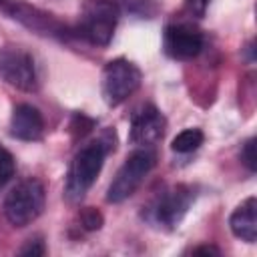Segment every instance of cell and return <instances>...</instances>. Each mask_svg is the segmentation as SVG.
Listing matches in <instances>:
<instances>
[{
	"mask_svg": "<svg viewBox=\"0 0 257 257\" xmlns=\"http://www.w3.org/2000/svg\"><path fill=\"white\" fill-rule=\"evenodd\" d=\"M108 135L110 133L86 143L72 157L66 173V183H64V197L68 203H80L84 199V195L96 181L106 155L114 151V139L110 141Z\"/></svg>",
	"mask_w": 257,
	"mask_h": 257,
	"instance_id": "obj_1",
	"label": "cell"
},
{
	"mask_svg": "<svg viewBox=\"0 0 257 257\" xmlns=\"http://www.w3.org/2000/svg\"><path fill=\"white\" fill-rule=\"evenodd\" d=\"M120 18V6L114 0H84L74 28V36L92 46H108Z\"/></svg>",
	"mask_w": 257,
	"mask_h": 257,
	"instance_id": "obj_2",
	"label": "cell"
},
{
	"mask_svg": "<svg viewBox=\"0 0 257 257\" xmlns=\"http://www.w3.org/2000/svg\"><path fill=\"white\" fill-rule=\"evenodd\" d=\"M195 197L197 193L191 185L179 183V185L167 187L151 199V203L143 211V217L157 229L173 231L175 227H179V223L191 209Z\"/></svg>",
	"mask_w": 257,
	"mask_h": 257,
	"instance_id": "obj_3",
	"label": "cell"
},
{
	"mask_svg": "<svg viewBox=\"0 0 257 257\" xmlns=\"http://www.w3.org/2000/svg\"><path fill=\"white\" fill-rule=\"evenodd\" d=\"M0 12H4L8 18L16 20L24 28L46 38L68 40L70 36H74V28H70L54 14L28 4L26 0H0Z\"/></svg>",
	"mask_w": 257,
	"mask_h": 257,
	"instance_id": "obj_4",
	"label": "cell"
},
{
	"mask_svg": "<svg viewBox=\"0 0 257 257\" xmlns=\"http://www.w3.org/2000/svg\"><path fill=\"white\" fill-rule=\"evenodd\" d=\"M44 203H46L44 185L36 179H26L6 195L2 209L10 225L26 227L40 217V213L44 211Z\"/></svg>",
	"mask_w": 257,
	"mask_h": 257,
	"instance_id": "obj_5",
	"label": "cell"
},
{
	"mask_svg": "<svg viewBox=\"0 0 257 257\" xmlns=\"http://www.w3.org/2000/svg\"><path fill=\"white\" fill-rule=\"evenodd\" d=\"M143 72L128 58H112L100 74V92L108 106H118L141 86Z\"/></svg>",
	"mask_w": 257,
	"mask_h": 257,
	"instance_id": "obj_6",
	"label": "cell"
},
{
	"mask_svg": "<svg viewBox=\"0 0 257 257\" xmlns=\"http://www.w3.org/2000/svg\"><path fill=\"white\" fill-rule=\"evenodd\" d=\"M157 163V157L151 149L147 147H139L137 151H133L124 163L120 165V169L116 171L114 179L108 185L106 191V201L108 203H120L124 199H128L145 181V177L153 171Z\"/></svg>",
	"mask_w": 257,
	"mask_h": 257,
	"instance_id": "obj_7",
	"label": "cell"
},
{
	"mask_svg": "<svg viewBox=\"0 0 257 257\" xmlns=\"http://www.w3.org/2000/svg\"><path fill=\"white\" fill-rule=\"evenodd\" d=\"M0 78L24 92L38 90V70L34 56L18 44L0 46Z\"/></svg>",
	"mask_w": 257,
	"mask_h": 257,
	"instance_id": "obj_8",
	"label": "cell"
},
{
	"mask_svg": "<svg viewBox=\"0 0 257 257\" xmlns=\"http://www.w3.org/2000/svg\"><path fill=\"white\" fill-rule=\"evenodd\" d=\"M205 46L203 32L189 22H175L165 26L163 48L175 60H193Z\"/></svg>",
	"mask_w": 257,
	"mask_h": 257,
	"instance_id": "obj_9",
	"label": "cell"
},
{
	"mask_svg": "<svg viewBox=\"0 0 257 257\" xmlns=\"http://www.w3.org/2000/svg\"><path fill=\"white\" fill-rule=\"evenodd\" d=\"M167 128V120L163 116V112L153 106V104H145L141 106L133 118H131V143L137 147H153L157 145Z\"/></svg>",
	"mask_w": 257,
	"mask_h": 257,
	"instance_id": "obj_10",
	"label": "cell"
},
{
	"mask_svg": "<svg viewBox=\"0 0 257 257\" xmlns=\"http://www.w3.org/2000/svg\"><path fill=\"white\" fill-rule=\"evenodd\" d=\"M10 135L20 141H40L44 135L42 112L28 102L16 104L10 114Z\"/></svg>",
	"mask_w": 257,
	"mask_h": 257,
	"instance_id": "obj_11",
	"label": "cell"
},
{
	"mask_svg": "<svg viewBox=\"0 0 257 257\" xmlns=\"http://www.w3.org/2000/svg\"><path fill=\"white\" fill-rule=\"evenodd\" d=\"M229 227L237 239H241L245 243H255V239H257V201H255V197H247L241 205L235 207V211L229 217Z\"/></svg>",
	"mask_w": 257,
	"mask_h": 257,
	"instance_id": "obj_12",
	"label": "cell"
},
{
	"mask_svg": "<svg viewBox=\"0 0 257 257\" xmlns=\"http://www.w3.org/2000/svg\"><path fill=\"white\" fill-rule=\"evenodd\" d=\"M203 141H205V135H203L201 128H185V131H181V133L173 139L171 149H173L175 153L187 155V153L197 151V149L203 145Z\"/></svg>",
	"mask_w": 257,
	"mask_h": 257,
	"instance_id": "obj_13",
	"label": "cell"
},
{
	"mask_svg": "<svg viewBox=\"0 0 257 257\" xmlns=\"http://www.w3.org/2000/svg\"><path fill=\"white\" fill-rule=\"evenodd\" d=\"M16 173V161L14 157L4 149L0 147V187H4Z\"/></svg>",
	"mask_w": 257,
	"mask_h": 257,
	"instance_id": "obj_14",
	"label": "cell"
},
{
	"mask_svg": "<svg viewBox=\"0 0 257 257\" xmlns=\"http://www.w3.org/2000/svg\"><path fill=\"white\" fill-rule=\"evenodd\" d=\"M102 221H104L102 219V213L96 211L94 207H84L80 211V225L86 231H98L102 227Z\"/></svg>",
	"mask_w": 257,
	"mask_h": 257,
	"instance_id": "obj_15",
	"label": "cell"
},
{
	"mask_svg": "<svg viewBox=\"0 0 257 257\" xmlns=\"http://www.w3.org/2000/svg\"><path fill=\"white\" fill-rule=\"evenodd\" d=\"M239 159H241V163H243L251 173L255 171V139H253V137L243 143L241 153H239Z\"/></svg>",
	"mask_w": 257,
	"mask_h": 257,
	"instance_id": "obj_16",
	"label": "cell"
},
{
	"mask_svg": "<svg viewBox=\"0 0 257 257\" xmlns=\"http://www.w3.org/2000/svg\"><path fill=\"white\" fill-rule=\"evenodd\" d=\"M18 253H20V255H44V253H46V247H44L42 237L28 239V241L20 247V251H18Z\"/></svg>",
	"mask_w": 257,
	"mask_h": 257,
	"instance_id": "obj_17",
	"label": "cell"
},
{
	"mask_svg": "<svg viewBox=\"0 0 257 257\" xmlns=\"http://www.w3.org/2000/svg\"><path fill=\"white\" fill-rule=\"evenodd\" d=\"M211 0H185V8L189 10L191 16L195 18H203L207 14V8H209Z\"/></svg>",
	"mask_w": 257,
	"mask_h": 257,
	"instance_id": "obj_18",
	"label": "cell"
},
{
	"mask_svg": "<svg viewBox=\"0 0 257 257\" xmlns=\"http://www.w3.org/2000/svg\"><path fill=\"white\" fill-rule=\"evenodd\" d=\"M191 253H193V255H219L221 251H219V247H215V245H199V247H193Z\"/></svg>",
	"mask_w": 257,
	"mask_h": 257,
	"instance_id": "obj_19",
	"label": "cell"
}]
</instances>
